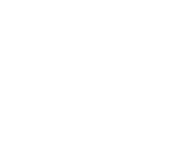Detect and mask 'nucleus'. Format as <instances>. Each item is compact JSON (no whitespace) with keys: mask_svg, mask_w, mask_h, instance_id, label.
Wrapping results in <instances>:
<instances>
[]
</instances>
